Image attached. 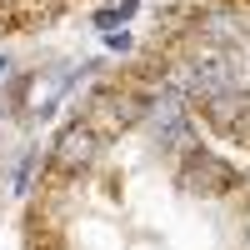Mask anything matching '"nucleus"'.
<instances>
[{
	"label": "nucleus",
	"mask_w": 250,
	"mask_h": 250,
	"mask_svg": "<svg viewBox=\"0 0 250 250\" xmlns=\"http://www.w3.org/2000/svg\"><path fill=\"white\" fill-rule=\"evenodd\" d=\"M180 185L195 190V195H230L235 190V170L225 160H215V155H190L185 170H180Z\"/></svg>",
	"instance_id": "obj_1"
},
{
	"label": "nucleus",
	"mask_w": 250,
	"mask_h": 250,
	"mask_svg": "<svg viewBox=\"0 0 250 250\" xmlns=\"http://www.w3.org/2000/svg\"><path fill=\"white\" fill-rule=\"evenodd\" d=\"M205 120L220 125L225 135H240V125L250 120V95L245 90H215V95H205Z\"/></svg>",
	"instance_id": "obj_2"
},
{
	"label": "nucleus",
	"mask_w": 250,
	"mask_h": 250,
	"mask_svg": "<svg viewBox=\"0 0 250 250\" xmlns=\"http://www.w3.org/2000/svg\"><path fill=\"white\" fill-rule=\"evenodd\" d=\"M95 130L90 125H65L60 130V140H55V165L60 170H80V165H90L95 160Z\"/></svg>",
	"instance_id": "obj_3"
},
{
	"label": "nucleus",
	"mask_w": 250,
	"mask_h": 250,
	"mask_svg": "<svg viewBox=\"0 0 250 250\" xmlns=\"http://www.w3.org/2000/svg\"><path fill=\"white\" fill-rule=\"evenodd\" d=\"M160 145H165V150H185V155H190L195 150V130L185 120H165L160 125Z\"/></svg>",
	"instance_id": "obj_4"
},
{
	"label": "nucleus",
	"mask_w": 250,
	"mask_h": 250,
	"mask_svg": "<svg viewBox=\"0 0 250 250\" xmlns=\"http://www.w3.org/2000/svg\"><path fill=\"white\" fill-rule=\"evenodd\" d=\"M240 250H250V230H245V240H240Z\"/></svg>",
	"instance_id": "obj_5"
}]
</instances>
